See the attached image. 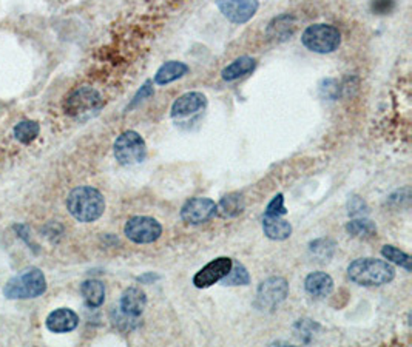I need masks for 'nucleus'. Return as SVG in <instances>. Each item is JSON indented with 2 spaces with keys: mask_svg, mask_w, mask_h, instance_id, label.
<instances>
[{
  "mask_svg": "<svg viewBox=\"0 0 412 347\" xmlns=\"http://www.w3.org/2000/svg\"><path fill=\"white\" fill-rule=\"evenodd\" d=\"M347 277L352 282L363 287L385 286L395 278L392 265L375 258H358L347 265Z\"/></svg>",
  "mask_w": 412,
  "mask_h": 347,
  "instance_id": "obj_1",
  "label": "nucleus"
},
{
  "mask_svg": "<svg viewBox=\"0 0 412 347\" xmlns=\"http://www.w3.org/2000/svg\"><path fill=\"white\" fill-rule=\"evenodd\" d=\"M67 208L79 222H94L104 215L105 199L98 189L90 187V185H80L70 191Z\"/></svg>",
  "mask_w": 412,
  "mask_h": 347,
  "instance_id": "obj_2",
  "label": "nucleus"
},
{
  "mask_svg": "<svg viewBox=\"0 0 412 347\" xmlns=\"http://www.w3.org/2000/svg\"><path fill=\"white\" fill-rule=\"evenodd\" d=\"M104 107V99L101 93L93 87H79L73 90L65 102H63V111L68 116L75 119H90L92 116L98 115Z\"/></svg>",
  "mask_w": 412,
  "mask_h": 347,
  "instance_id": "obj_3",
  "label": "nucleus"
},
{
  "mask_svg": "<svg viewBox=\"0 0 412 347\" xmlns=\"http://www.w3.org/2000/svg\"><path fill=\"white\" fill-rule=\"evenodd\" d=\"M45 290L46 279L42 270L28 269L8 281L4 294L10 300H31L45 294Z\"/></svg>",
  "mask_w": 412,
  "mask_h": 347,
  "instance_id": "obj_4",
  "label": "nucleus"
},
{
  "mask_svg": "<svg viewBox=\"0 0 412 347\" xmlns=\"http://www.w3.org/2000/svg\"><path fill=\"white\" fill-rule=\"evenodd\" d=\"M301 42L308 50L318 54H329L342 45V33L329 23H313L301 34Z\"/></svg>",
  "mask_w": 412,
  "mask_h": 347,
  "instance_id": "obj_5",
  "label": "nucleus"
},
{
  "mask_svg": "<svg viewBox=\"0 0 412 347\" xmlns=\"http://www.w3.org/2000/svg\"><path fill=\"white\" fill-rule=\"evenodd\" d=\"M113 153L120 165H136L147 158V144L137 132L127 130L116 139Z\"/></svg>",
  "mask_w": 412,
  "mask_h": 347,
  "instance_id": "obj_6",
  "label": "nucleus"
},
{
  "mask_svg": "<svg viewBox=\"0 0 412 347\" xmlns=\"http://www.w3.org/2000/svg\"><path fill=\"white\" fill-rule=\"evenodd\" d=\"M289 295V282L282 277H270L264 279L256 290L255 308L260 310H275Z\"/></svg>",
  "mask_w": 412,
  "mask_h": 347,
  "instance_id": "obj_7",
  "label": "nucleus"
},
{
  "mask_svg": "<svg viewBox=\"0 0 412 347\" xmlns=\"http://www.w3.org/2000/svg\"><path fill=\"white\" fill-rule=\"evenodd\" d=\"M125 236L135 244H151L163 235V225L155 217L133 216L125 224Z\"/></svg>",
  "mask_w": 412,
  "mask_h": 347,
  "instance_id": "obj_8",
  "label": "nucleus"
},
{
  "mask_svg": "<svg viewBox=\"0 0 412 347\" xmlns=\"http://www.w3.org/2000/svg\"><path fill=\"white\" fill-rule=\"evenodd\" d=\"M218 10L232 23L242 25L254 18L258 11V0H215Z\"/></svg>",
  "mask_w": 412,
  "mask_h": 347,
  "instance_id": "obj_9",
  "label": "nucleus"
},
{
  "mask_svg": "<svg viewBox=\"0 0 412 347\" xmlns=\"http://www.w3.org/2000/svg\"><path fill=\"white\" fill-rule=\"evenodd\" d=\"M218 213V206L215 201L208 198H193L187 201L181 208V217L184 222L190 225H201Z\"/></svg>",
  "mask_w": 412,
  "mask_h": 347,
  "instance_id": "obj_10",
  "label": "nucleus"
},
{
  "mask_svg": "<svg viewBox=\"0 0 412 347\" xmlns=\"http://www.w3.org/2000/svg\"><path fill=\"white\" fill-rule=\"evenodd\" d=\"M232 264L233 261L229 256L216 258V260L210 261L199 272H196V275L193 277V284L198 289H207L216 284L230 272Z\"/></svg>",
  "mask_w": 412,
  "mask_h": 347,
  "instance_id": "obj_11",
  "label": "nucleus"
},
{
  "mask_svg": "<svg viewBox=\"0 0 412 347\" xmlns=\"http://www.w3.org/2000/svg\"><path fill=\"white\" fill-rule=\"evenodd\" d=\"M207 105V99L203 93L190 92L177 98L172 105V118H185L195 115Z\"/></svg>",
  "mask_w": 412,
  "mask_h": 347,
  "instance_id": "obj_12",
  "label": "nucleus"
},
{
  "mask_svg": "<svg viewBox=\"0 0 412 347\" xmlns=\"http://www.w3.org/2000/svg\"><path fill=\"white\" fill-rule=\"evenodd\" d=\"M147 305V295L139 287H128L120 296L119 309L128 317L139 318Z\"/></svg>",
  "mask_w": 412,
  "mask_h": 347,
  "instance_id": "obj_13",
  "label": "nucleus"
},
{
  "mask_svg": "<svg viewBox=\"0 0 412 347\" xmlns=\"http://www.w3.org/2000/svg\"><path fill=\"white\" fill-rule=\"evenodd\" d=\"M77 324H79L77 313L67 308L56 309L54 312L48 315L46 318V327L54 334L71 332V330H75L77 327Z\"/></svg>",
  "mask_w": 412,
  "mask_h": 347,
  "instance_id": "obj_14",
  "label": "nucleus"
},
{
  "mask_svg": "<svg viewBox=\"0 0 412 347\" xmlns=\"http://www.w3.org/2000/svg\"><path fill=\"white\" fill-rule=\"evenodd\" d=\"M304 289L312 298H326L334 290V279L326 272H313L304 279Z\"/></svg>",
  "mask_w": 412,
  "mask_h": 347,
  "instance_id": "obj_15",
  "label": "nucleus"
},
{
  "mask_svg": "<svg viewBox=\"0 0 412 347\" xmlns=\"http://www.w3.org/2000/svg\"><path fill=\"white\" fill-rule=\"evenodd\" d=\"M264 235L272 241H285L292 235V225L289 221L282 220V216H263Z\"/></svg>",
  "mask_w": 412,
  "mask_h": 347,
  "instance_id": "obj_16",
  "label": "nucleus"
},
{
  "mask_svg": "<svg viewBox=\"0 0 412 347\" xmlns=\"http://www.w3.org/2000/svg\"><path fill=\"white\" fill-rule=\"evenodd\" d=\"M189 65L180 61H168L163 67H161L155 75L156 85H168L175 82V80L184 77L189 72Z\"/></svg>",
  "mask_w": 412,
  "mask_h": 347,
  "instance_id": "obj_17",
  "label": "nucleus"
},
{
  "mask_svg": "<svg viewBox=\"0 0 412 347\" xmlns=\"http://www.w3.org/2000/svg\"><path fill=\"white\" fill-rule=\"evenodd\" d=\"M256 68V61L250 56H241V58L233 61L230 65L225 67L221 71V77L225 80V82H233L242 76L250 75L254 70Z\"/></svg>",
  "mask_w": 412,
  "mask_h": 347,
  "instance_id": "obj_18",
  "label": "nucleus"
},
{
  "mask_svg": "<svg viewBox=\"0 0 412 347\" xmlns=\"http://www.w3.org/2000/svg\"><path fill=\"white\" fill-rule=\"evenodd\" d=\"M80 294L90 309H98L105 301V286L99 279H87L80 286Z\"/></svg>",
  "mask_w": 412,
  "mask_h": 347,
  "instance_id": "obj_19",
  "label": "nucleus"
},
{
  "mask_svg": "<svg viewBox=\"0 0 412 347\" xmlns=\"http://www.w3.org/2000/svg\"><path fill=\"white\" fill-rule=\"evenodd\" d=\"M218 206V212H220L224 217H237L239 216L246 208L244 198L241 193H229L221 198Z\"/></svg>",
  "mask_w": 412,
  "mask_h": 347,
  "instance_id": "obj_20",
  "label": "nucleus"
},
{
  "mask_svg": "<svg viewBox=\"0 0 412 347\" xmlns=\"http://www.w3.org/2000/svg\"><path fill=\"white\" fill-rule=\"evenodd\" d=\"M346 232L349 233L352 238L368 239V238H373L375 235L377 227L373 221L368 220V217H365V216H361V217H355V220L347 222Z\"/></svg>",
  "mask_w": 412,
  "mask_h": 347,
  "instance_id": "obj_21",
  "label": "nucleus"
},
{
  "mask_svg": "<svg viewBox=\"0 0 412 347\" xmlns=\"http://www.w3.org/2000/svg\"><path fill=\"white\" fill-rule=\"evenodd\" d=\"M294 30H295L294 18H292V15L286 14V15H280V18L273 19L270 22V25L268 28V33H269L270 37H275V39H277V37L286 39L287 36H290L294 33Z\"/></svg>",
  "mask_w": 412,
  "mask_h": 347,
  "instance_id": "obj_22",
  "label": "nucleus"
},
{
  "mask_svg": "<svg viewBox=\"0 0 412 347\" xmlns=\"http://www.w3.org/2000/svg\"><path fill=\"white\" fill-rule=\"evenodd\" d=\"M40 132V127L36 120H22L14 127V138L22 144L33 142Z\"/></svg>",
  "mask_w": 412,
  "mask_h": 347,
  "instance_id": "obj_23",
  "label": "nucleus"
},
{
  "mask_svg": "<svg viewBox=\"0 0 412 347\" xmlns=\"http://www.w3.org/2000/svg\"><path fill=\"white\" fill-rule=\"evenodd\" d=\"M221 282L224 286H247L250 284V275L241 263H233L230 272L221 279Z\"/></svg>",
  "mask_w": 412,
  "mask_h": 347,
  "instance_id": "obj_24",
  "label": "nucleus"
},
{
  "mask_svg": "<svg viewBox=\"0 0 412 347\" xmlns=\"http://www.w3.org/2000/svg\"><path fill=\"white\" fill-rule=\"evenodd\" d=\"M309 250H311V253L317 256L320 261H329L334 255L335 243L332 239H325V238L315 239L309 244Z\"/></svg>",
  "mask_w": 412,
  "mask_h": 347,
  "instance_id": "obj_25",
  "label": "nucleus"
},
{
  "mask_svg": "<svg viewBox=\"0 0 412 347\" xmlns=\"http://www.w3.org/2000/svg\"><path fill=\"white\" fill-rule=\"evenodd\" d=\"M382 255L386 258L387 261H391L394 264L400 265V267L405 269L406 272L412 270V264H411V256L405 252H401L397 247L394 246H385L382 248Z\"/></svg>",
  "mask_w": 412,
  "mask_h": 347,
  "instance_id": "obj_26",
  "label": "nucleus"
},
{
  "mask_svg": "<svg viewBox=\"0 0 412 347\" xmlns=\"http://www.w3.org/2000/svg\"><path fill=\"white\" fill-rule=\"evenodd\" d=\"M264 215H269V216H285V215H287V208L285 206V196H282V193H278V195L270 201L269 206L266 207Z\"/></svg>",
  "mask_w": 412,
  "mask_h": 347,
  "instance_id": "obj_27",
  "label": "nucleus"
},
{
  "mask_svg": "<svg viewBox=\"0 0 412 347\" xmlns=\"http://www.w3.org/2000/svg\"><path fill=\"white\" fill-rule=\"evenodd\" d=\"M347 210H349V215L354 217H361L368 215L369 207L366 206L365 201H363L360 196H352L347 203Z\"/></svg>",
  "mask_w": 412,
  "mask_h": 347,
  "instance_id": "obj_28",
  "label": "nucleus"
},
{
  "mask_svg": "<svg viewBox=\"0 0 412 347\" xmlns=\"http://www.w3.org/2000/svg\"><path fill=\"white\" fill-rule=\"evenodd\" d=\"M395 8V0H373L370 2V10L374 14L385 15L391 14Z\"/></svg>",
  "mask_w": 412,
  "mask_h": 347,
  "instance_id": "obj_29",
  "label": "nucleus"
},
{
  "mask_svg": "<svg viewBox=\"0 0 412 347\" xmlns=\"http://www.w3.org/2000/svg\"><path fill=\"white\" fill-rule=\"evenodd\" d=\"M320 92L327 99H337L338 93H340V85H338V82L334 79H326V80H323Z\"/></svg>",
  "mask_w": 412,
  "mask_h": 347,
  "instance_id": "obj_30",
  "label": "nucleus"
},
{
  "mask_svg": "<svg viewBox=\"0 0 412 347\" xmlns=\"http://www.w3.org/2000/svg\"><path fill=\"white\" fill-rule=\"evenodd\" d=\"M153 94H155V90H153V87H151V80H147V82H145V84L141 87V90L136 93V96L133 98V101H132V103H130V107H128V110L135 108L136 105H139V102H144L145 99L151 98Z\"/></svg>",
  "mask_w": 412,
  "mask_h": 347,
  "instance_id": "obj_31",
  "label": "nucleus"
},
{
  "mask_svg": "<svg viewBox=\"0 0 412 347\" xmlns=\"http://www.w3.org/2000/svg\"><path fill=\"white\" fill-rule=\"evenodd\" d=\"M136 320L137 318H133V317H128V315H125L123 310H118L116 312V318L113 320L115 321V324L123 329V330H133L136 327Z\"/></svg>",
  "mask_w": 412,
  "mask_h": 347,
  "instance_id": "obj_32",
  "label": "nucleus"
},
{
  "mask_svg": "<svg viewBox=\"0 0 412 347\" xmlns=\"http://www.w3.org/2000/svg\"><path fill=\"white\" fill-rule=\"evenodd\" d=\"M155 279H159V277L158 275H153V273H147V275H142V277L137 278V281H139V282H145V284H150V282L155 281Z\"/></svg>",
  "mask_w": 412,
  "mask_h": 347,
  "instance_id": "obj_33",
  "label": "nucleus"
}]
</instances>
